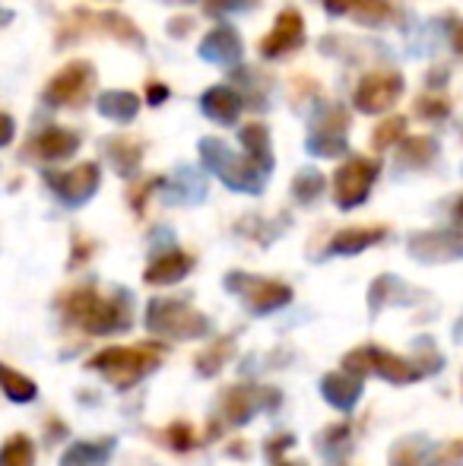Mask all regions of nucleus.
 <instances>
[{
	"instance_id": "nucleus-1",
	"label": "nucleus",
	"mask_w": 463,
	"mask_h": 466,
	"mask_svg": "<svg viewBox=\"0 0 463 466\" xmlns=\"http://www.w3.org/2000/svg\"><path fill=\"white\" fill-rule=\"evenodd\" d=\"M200 159L210 172H216L235 190H247V194H257L267 181V172H260L247 156H232V149L226 147L216 137H204L200 140Z\"/></svg>"
},
{
	"instance_id": "nucleus-2",
	"label": "nucleus",
	"mask_w": 463,
	"mask_h": 466,
	"mask_svg": "<svg viewBox=\"0 0 463 466\" xmlns=\"http://www.w3.org/2000/svg\"><path fill=\"white\" fill-rule=\"evenodd\" d=\"M403 89H407V83H403V76L397 70H371V74H365L358 80L352 102H356V108L362 115H384V111L400 102Z\"/></svg>"
},
{
	"instance_id": "nucleus-3",
	"label": "nucleus",
	"mask_w": 463,
	"mask_h": 466,
	"mask_svg": "<svg viewBox=\"0 0 463 466\" xmlns=\"http://www.w3.org/2000/svg\"><path fill=\"white\" fill-rule=\"evenodd\" d=\"M96 83V70L89 61H74L61 70L57 76H51V83L45 86V102L55 108H76L86 102L89 89Z\"/></svg>"
},
{
	"instance_id": "nucleus-4",
	"label": "nucleus",
	"mask_w": 463,
	"mask_h": 466,
	"mask_svg": "<svg viewBox=\"0 0 463 466\" xmlns=\"http://www.w3.org/2000/svg\"><path fill=\"white\" fill-rule=\"evenodd\" d=\"M377 172H381V166H377L375 159H365V156H356V159L343 162L334 175V200L340 203L343 209H352V207H358V203H365Z\"/></svg>"
},
{
	"instance_id": "nucleus-5",
	"label": "nucleus",
	"mask_w": 463,
	"mask_h": 466,
	"mask_svg": "<svg viewBox=\"0 0 463 466\" xmlns=\"http://www.w3.org/2000/svg\"><path fill=\"white\" fill-rule=\"evenodd\" d=\"M347 130H349V115L340 105H330L321 115L311 121L308 130V153L321 156V159H334V156L347 153Z\"/></svg>"
},
{
	"instance_id": "nucleus-6",
	"label": "nucleus",
	"mask_w": 463,
	"mask_h": 466,
	"mask_svg": "<svg viewBox=\"0 0 463 466\" xmlns=\"http://www.w3.org/2000/svg\"><path fill=\"white\" fill-rule=\"evenodd\" d=\"M45 181H48V187L55 190L64 203L80 207V203H86L89 197L99 190L102 172L96 162H83V166L67 168V172H45Z\"/></svg>"
},
{
	"instance_id": "nucleus-7",
	"label": "nucleus",
	"mask_w": 463,
	"mask_h": 466,
	"mask_svg": "<svg viewBox=\"0 0 463 466\" xmlns=\"http://www.w3.org/2000/svg\"><path fill=\"white\" fill-rule=\"evenodd\" d=\"M305 45V19L298 10H283L273 23V29L260 42V55L267 61H277V57H289L292 51H298Z\"/></svg>"
},
{
	"instance_id": "nucleus-8",
	"label": "nucleus",
	"mask_w": 463,
	"mask_h": 466,
	"mask_svg": "<svg viewBox=\"0 0 463 466\" xmlns=\"http://www.w3.org/2000/svg\"><path fill=\"white\" fill-rule=\"evenodd\" d=\"M330 16H352L362 25H381L397 16L394 4L388 0H321Z\"/></svg>"
},
{
	"instance_id": "nucleus-9",
	"label": "nucleus",
	"mask_w": 463,
	"mask_h": 466,
	"mask_svg": "<svg viewBox=\"0 0 463 466\" xmlns=\"http://www.w3.org/2000/svg\"><path fill=\"white\" fill-rule=\"evenodd\" d=\"M76 147H80V134H76V130L45 127L32 137L29 153L38 156V159H45V162H61V159H67V156H74Z\"/></svg>"
},
{
	"instance_id": "nucleus-10",
	"label": "nucleus",
	"mask_w": 463,
	"mask_h": 466,
	"mask_svg": "<svg viewBox=\"0 0 463 466\" xmlns=\"http://www.w3.org/2000/svg\"><path fill=\"white\" fill-rule=\"evenodd\" d=\"M409 251L419 260H454L463 258V232H422L409 241Z\"/></svg>"
},
{
	"instance_id": "nucleus-11",
	"label": "nucleus",
	"mask_w": 463,
	"mask_h": 466,
	"mask_svg": "<svg viewBox=\"0 0 463 466\" xmlns=\"http://www.w3.org/2000/svg\"><path fill=\"white\" fill-rule=\"evenodd\" d=\"M241 55H245V45H241V35L232 25H216L200 42V57L210 64H238Z\"/></svg>"
},
{
	"instance_id": "nucleus-12",
	"label": "nucleus",
	"mask_w": 463,
	"mask_h": 466,
	"mask_svg": "<svg viewBox=\"0 0 463 466\" xmlns=\"http://www.w3.org/2000/svg\"><path fill=\"white\" fill-rule=\"evenodd\" d=\"M76 19H80V25H93L99 32H108L117 42L143 48V32L127 16H121V13H76Z\"/></svg>"
},
{
	"instance_id": "nucleus-13",
	"label": "nucleus",
	"mask_w": 463,
	"mask_h": 466,
	"mask_svg": "<svg viewBox=\"0 0 463 466\" xmlns=\"http://www.w3.org/2000/svg\"><path fill=\"white\" fill-rule=\"evenodd\" d=\"M241 105H245L241 102V93L232 86H213L200 96V108H204V115L216 124H232L235 117L241 115Z\"/></svg>"
},
{
	"instance_id": "nucleus-14",
	"label": "nucleus",
	"mask_w": 463,
	"mask_h": 466,
	"mask_svg": "<svg viewBox=\"0 0 463 466\" xmlns=\"http://www.w3.org/2000/svg\"><path fill=\"white\" fill-rule=\"evenodd\" d=\"M229 286L235 289H245L247 292V301H251L257 311H270V308L283 305L286 299H289V289L279 286V282H267V279H251V277H232Z\"/></svg>"
},
{
	"instance_id": "nucleus-15",
	"label": "nucleus",
	"mask_w": 463,
	"mask_h": 466,
	"mask_svg": "<svg viewBox=\"0 0 463 466\" xmlns=\"http://www.w3.org/2000/svg\"><path fill=\"white\" fill-rule=\"evenodd\" d=\"M241 147H245V156L260 168V172L270 175L273 153H270V130H267V124L251 121L247 127H241Z\"/></svg>"
},
{
	"instance_id": "nucleus-16",
	"label": "nucleus",
	"mask_w": 463,
	"mask_h": 466,
	"mask_svg": "<svg viewBox=\"0 0 463 466\" xmlns=\"http://www.w3.org/2000/svg\"><path fill=\"white\" fill-rule=\"evenodd\" d=\"M99 115L108 117V121L115 124H127L136 117V111H140V98L134 93H124V89H108V93L99 96Z\"/></svg>"
},
{
	"instance_id": "nucleus-17",
	"label": "nucleus",
	"mask_w": 463,
	"mask_h": 466,
	"mask_svg": "<svg viewBox=\"0 0 463 466\" xmlns=\"http://www.w3.org/2000/svg\"><path fill=\"white\" fill-rule=\"evenodd\" d=\"M106 147V156L108 162L117 168V175H134L136 166H140L143 159V147L134 140H124V137H112V140L102 143Z\"/></svg>"
},
{
	"instance_id": "nucleus-18",
	"label": "nucleus",
	"mask_w": 463,
	"mask_h": 466,
	"mask_svg": "<svg viewBox=\"0 0 463 466\" xmlns=\"http://www.w3.org/2000/svg\"><path fill=\"white\" fill-rule=\"evenodd\" d=\"M384 228H343L340 235H334L330 241V254H356V251H365L368 245L384 238Z\"/></svg>"
},
{
	"instance_id": "nucleus-19",
	"label": "nucleus",
	"mask_w": 463,
	"mask_h": 466,
	"mask_svg": "<svg viewBox=\"0 0 463 466\" xmlns=\"http://www.w3.org/2000/svg\"><path fill=\"white\" fill-rule=\"evenodd\" d=\"M191 270V258L187 254H166V258H159L153 267L146 270V282H175L181 279L185 273Z\"/></svg>"
},
{
	"instance_id": "nucleus-20",
	"label": "nucleus",
	"mask_w": 463,
	"mask_h": 466,
	"mask_svg": "<svg viewBox=\"0 0 463 466\" xmlns=\"http://www.w3.org/2000/svg\"><path fill=\"white\" fill-rule=\"evenodd\" d=\"M438 153V143L432 137H409L400 143V159L403 166H428Z\"/></svg>"
},
{
	"instance_id": "nucleus-21",
	"label": "nucleus",
	"mask_w": 463,
	"mask_h": 466,
	"mask_svg": "<svg viewBox=\"0 0 463 466\" xmlns=\"http://www.w3.org/2000/svg\"><path fill=\"white\" fill-rule=\"evenodd\" d=\"M324 185H327V181H324V175L317 172V168H305V172H298L296 181H292V194H296L302 203H311L321 197Z\"/></svg>"
},
{
	"instance_id": "nucleus-22",
	"label": "nucleus",
	"mask_w": 463,
	"mask_h": 466,
	"mask_svg": "<svg viewBox=\"0 0 463 466\" xmlns=\"http://www.w3.org/2000/svg\"><path fill=\"white\" fill-rule=\"evenodd\" d=\"M403 137H407V117H388V121L377 124L375 134H371V147L388 149V147H394L397 140H403Z\"/></svg>"
},
{
	"instance_id": "nucleus-23",
	"label": "nucleus",
	"mask_w": 463,
	"mask_h": 466,
	"mask_svg": "<svg viewBox=\"0 0 463 466\" xmlns=\"http://www.w3.org/2000/svg\"><path fill=\"white\" fill-rule=\"evenodd\" d=\"M416 111H419L422 117H428V121H441V117L451 115V102H448L445 96H422L419 102H416Z\"/></svg>"
},
{
	"instance_id": "nucleus-24",
	"label": "nucleus",
	"mask_w": 463,
	"mask_h": 466,
	"mask_svg": "<svg viewBox=\"0 0 463 466\" xmlns=\"http://www.w3.org/2000/svg\"><path fill=\"white\" fill-rule=\"evenodd\" d=\"M29 463H32V448L23 438H16V441H10L0 451V466H29Z\"/></svg>"
},
{
	"instance_id": "nucleus-25",
	"label": "nucleus",
	"mask_w": 463,
	"mask_h": 466,
	"mask_svg": "<svg viewBox=\"0 0 463 466\" xmlns=\"http://www.w3.org/2000/svg\"><path fill=\"white\" fill-rule=\"evenodd\" d=\"M0 380L6 384V393H10L13 400H29L32 393H35L32 380L19 378V374H13V371H4V369H0Z\"/></svg>"
},
{
	"instance_id": "nucleus-26",
	"label": "nucleus",
	"mask_w": 463,
	"mask_h": 466,
	"mask_svg": "<svg viewBox=\"0 0 463 466\" xmlns=\"http://www.w3.org/2000/svg\"><path fill=\"white\" fill-rule=\"evenodd\" d=\"M257 0H204V10L210 16H226V13H238V10H251Z\"/></svg>"
},
{
	"instance_id": "nucleus-27",
	"label": "nucleus",
	"mask_w": 463,
	"mask_h": 466,
	"mask_svg": "<svg viewBox=\"0 0 463 466\" xmlns=\"http://www.w3.org/2000/svg\"><path fill=\"white\" fill-rule=\"evenodd\" d=\"M445 29H448V42H451V48L463 57V19L460 16H448Z\"/></svg>"
},
{
	"instance_id": "nucleus-28",
	"label": "nucleus",
	"mask_w": 463,
	"mask_h": 466,
	"mask_svg": "<svg viewBox=\"0 0 463 466\" xmlns=\"http://www.w3.org/2000/svg\"><path fill=\"white\" fill-rule=\"evenodd\" d=\"M13 134H16V124H13V117L0 115V147H6V143L13 140Z\"/></svg>"
},
{
	"instance_id": "nucleus-29",
	"label": "nucleus",
	"mask_w": 463,
	"mask_h": 466,
	"mask_svg": "<svg viewBox=\"0 0 463 466\" xmlns=\"http://www.w3.org/2000/svg\"><path fill=\"white\" fill-rule=\"evenodd\" d=\"M168 98V86L162 83H149V105H162Z\"/></svg>"
},
{
	"instance_id": "nucleus-30",
	"label": "nucleus",
	"mask_w": 463,
	"mask_h": 466,
	"mask_svg": "<svg viewBox=\"0 0 463 466\" xmlns=\"http://www.w3.org/2000/svg\"><path fill=\"white\" fill-rule=\"evenodd\" d=\"M191 25H194V19L185 16V23H172V25H168V32H172V35H187V32H191Z\"/></svg>"
},
{
	"instance_id": "nucleus-31",
	"label": "nucleus",
	"mask_w": 463,
	"mask_h": 466,
	"mask_svg": "<svg viewBox=\"0 0 463 466\" xmlns=\"http://www.w3.org/2000/svg\"><path fill=\"white\" fill-rule=\"evenodd\" d=\"M454 216H458V219L463 222V197H460V200H458V207H454Z\"/></svg>"
},
{
	"instance_id": "nucleus-32",
	"label": "nucleus",
	"mask_w": 463,
	"mask_h": 466,
	"mask_svg": "<svg viewBox=\"0 0 463 466\" xmlns=\"http://www.w3.org/2000/svg\"><path fill=\"white\" fill-rule=\"evenodd\" d=\"M0 23H10V13H6V10L0 13Z\"/></svg>"
}]
</instances>
